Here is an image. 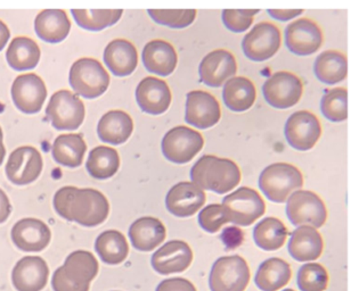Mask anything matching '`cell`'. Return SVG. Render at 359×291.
<instances>
[{"label":"cell","mask_w":359,"mask_h":291,"mask_svg":"<svg viewBox=\"0 0 359 291\" xmlns=\"http://www.w3.org/2000/svg\"><path fill=\"white\" fill-rule=\"evenodd\" d=\"M53 204L58 215L86 227L102 225L110 213L107 198L93 188L63 187L56 191Z\"/></svg>","instance_id":"6da1fadb"},{"label":"cell","mask_w":359,"mask_h":291,"mask_svg":"<svg viewBox=\"0 0 359 291\" xmlns=\"http://www.w3.org/2000/svg\"><path fill=\"white\" fill-rule=\"evenodd\" d=\"M191 179L202 190L226 194L238 187L241 181V170L238 164L229 158L204 155L193 165Z\"/></svg>","instance_id":"7a4b0ae2"},{"label":"cell","mask_w":359,"mask_h":291,"mask_svg":"<svg viewBox=\"0 0 359 291\" xmlns=\"http://www.w3.org/2000/svg\"><path fill=\"white\" fill-rule=\"evenodd\" d=\"M100 271L97 260L87 250H76L58 267L52 278L54 291H89Z\"/></svg>","instance_id":"3957f363"},{"label":"cell","mask_w":359,"mask_h":291,"mask_svg":"<svg viewBox=\"0 0 359 291\" xmlns=\"http://www.w3.org/2000/svg\"><path fill=\"white\" fill-rule=\"evenodd\" d=\"M302 173L291 164H271L259 176V188L274 203H284L293 191L302 188Z\"/></svg>","instance_id":"277c9868"},{"label":"cell","mask_w":359,"mask_h":291,"mask_svg":"<svg viewBox=\"0 0 359 291\" xmlns=\"http://www.w3.org/2000/svg\"><path fill=\"white\" fill-rule=\"evenodd\" d=\"M69 82L76 94L87 99H94L107 90L110 76L97 59L80 58L71 66Z\"/></svg>","instance_id":"5b68a950"},{"label":"cell","mask_w":359,"mask_h":291,"mask_svg":"<svg viewBox=\"0 0 359 291\" xmlns=\"http://www.w3.org/2000/svg\"><path fill=\"white\" fill-rule=\"evenodd\" d=\"M222 212L227 222L241 227H249L266 212V204L258 191L248 187L227 194L222 199Z\"/></svg>","instance_id":"8992f818"},{"label":"cell","mask_w":359,"mask_h":291,"mask_svg":"<svg viewBox=\"0 0 359 291\" xmlns=\"http://www.w3.org/2000/svg\"><path fill=\"white\" fill-rule=\"evenodd\" d=\"M250 278L249 265L243 257L224 256L213 263L209 285L211 291H245Z\"/></svg>","instance_id":"52a82bcc"},{"label":"cell","mask_w":359,"mask_h":291,"mask_svg":"<svg viewBox=\"0 0 359 291\" xmlns=\"http://www.w3.org/2000/svg\"><path fill=\"white\" fill-rule=\"evenodd\" d=\"M286 215L295 227H323L327 218L325 204L313 191H294L286 200Z\"/></svg>","instance_id":"ba28073f"},{"label":"cell","mask_w":359,"mask_h":291,"mask_svg":"<svg viewBox=\"0 0 359 291\" xmlns=\"http://www.w3.org/2000/svg\"><path fill=\"white\" fill-rule=\"evenodd\" d=\"M46 115L57 130H76L85 120V105L74 92L60 90L49 99Z\"/></svg>","instance_id":"9c48e42d"},{"label":"cell","mask_w":359,"mask_h":291,"mask_svg":"<svg viewBox=\"0 0 359 291\" xmlns=\"http://www.w3.org/2000/svg\"><path fill=\"white\" fill-rule=\"evenodd\" d=\"M204 139L202 134L191 127L178 125L168 131L162 139V152L168 161L186 164L201 152Z\"/></svg>","instance_id":"30bf717a"},{"label":"cell","mask_w":359,"mask_h":291,"mask_svg":"<svg viewBox=\"0 0 359 291\" xmlns=\"http://www.w3.org/2000/svg\"><path fill=\"white\" fill-rule=\"evenodd\" d=\"M304 92V85L291 72L280 71L269 76L262 85V94L271 106L278 109L290 108L299 103Z\"/></svg>","instance_id":"8fae6325"},{"label":"cell","mask_w":359,"mask_h":291,"mask_svg":"<svg viewBox=\"0 0 359 291\" xmlns=\"http://www.w3.org/2000/svg\"><path fill=\"white\" fill-rule=\"evenodd\" d=\"M280 31L271 22H260L242 40V48L249 59L267 61L280 49Z\"/></svg>","instance_id":"7c38bea8"},{"label":"cell","mask_w":359,"mask_h":291,"mask_svg":"<svg viewBox=\"0 0 359 291\" xmlns=\"http://www.w3.org/2000/svg\"><path fill=\"white\" fill-rule=\"evenodd\" d=\"M43 167L39 150L32 146H22L10 155L5 172L14 185H25L36 181L43 172Z\"/></svg>","instance_id":"4fadbf2b"},{"label":"cell","mask_w":359,"mask_h":291,"mask_svg":"<svg viewBox=\"0 0 359 291\" xmlns=\"http://www.w3.org/2000/svg\"><path fill=\"white\" fill-rule=\"evenodd\" d=\"M284 134L290 146L304 152L316 145L322 134V127L315 114L308 111H298L287 118Z\"/></svg>","instance_id":"5bb4252c"},{"label":"cell","mask_w":359,"mask_h":291,"mask_svg":"<svg viewBox=\"0 0 359 291\" xmlns=\"http://www.w3.org/2000/svg\"><path fill=\"white\" fill-rule=\"evenodd\" d=\"M12 98L21 112L27 114L40 112L47 98L46 85L34 73L21 74L13 82Z\"/></svg>","instance_id":"9a60e30c"},{"label":"cell","mask_w":359,"mask_h":291,"mask_svg":"<svg viewBox=\"0 0 359 291\" xmlns=\"http://www.w3.org/2000/svg\"><path fill=\"white\" fill-rule=\"evenodd\" d=\"M284 39L290 52L300 56H308L320 48L323 32L311 18H298L286 27Z\"/></svg>","instance_id":"2e32d148"},{"label":"cell","mask_w":359,"mask_h":291,"mask_svg":"<svg viewBox=\"0 0 359 291\" xmlns=\"http://www.w3.org/2000/svg\"><path fill=\"white\" fill-rule=\"evenodd\" d=\"M222 118V108L215 96L207 91L194 90L186 97L185 121L198 129H209Z\"/></svg>","instance_id":"e0dca14e"},{"label":"cell","mask_w":359,"mask_h":291,"mask_svg":"<svg viewBox=\"0 0 359 291\" xmlns=\"http://www.w3.org/2000/svg\"><path fill=\"white\" fill-rule=\"evenodd\" d=\"M238 72L234 55L226 49H216L204 56L200 66V79L204 85L218 88Z\"/></svg>","instance_id":"ac0fdd59"},{"label":"cell","mask_w":359,"mask_h":291,"mask_svg":"<svg viewBox=\"0 0 359 291\" xmlns=\"http://www.w3.org/2000/svg\"><path fill=\"white\" fill-rule=\"evenodd\" d=\"M193 262V252L183 240H171L153 254L151 264L162 276L184 272Z\"/></svg>","instance_id":"d6986e66"},{"label":"cell","mask_w":359,"mask_h":291,"mask_svg":"<svg viewBox=\"0 0 359 291\" xmlns=\"http://www.w3.org/2000/svg\"><path fill=\"white\" fill-rule=\"evenodd\" d=\"M207 200L205 192L193 182H180L168 191L165 207L177 218H189L201 209Z\"/></svg>","instance_id":"ffe728a7"},{"label":"cell","mask_w":359,"mask_h":291,"mask_svg":"<svg viewBox=\"0 0 359 291\" xmlns=\"http://www.w3.org/2000/svg\"><path fill=\"white\" fill-rule=\"evenodd\" d=\"M13 243L23 252L38 253L46 248L52 239L48 225L38 218H22L13 227Z\"/></svg>","instance_id":"44dd1931"},{"label":"cell","mask_w":359,"mask_h":291,"mask_svg":"<svg viewBox=\"0 0 359 291\" xmlns=\"http://www.w3.org/2000/svg\"><path fill=\"white\" fill-rule=\"evenodd\" d=\"M48 278V265L39 256H25L13 269V285L18 291H41Z\"/></svg>","instance_id":"7402d4cb"},{"label":"cell","mask_w":359,"mask_h":291,"mask_svg":"<svg viewBox=\"0 0 359 291\" xmlns=\"http://www.w3.org/2000/svg\"><path fill=\"white\" fill-rule=\"evenodd\" d=\"M171 91L167 82L147 76L138 83L136 99L143 112L152 115L165 113L171 104Z\"/></svg>","instance_id":"603a6c76"},{"label":"cell","mask_w":359,"mask_h":291,"mask_svg":"<svg viewBox=\"0 0 359 291\" xmlns=\"http://www.w3.org/2000/svg\"><path fill=\"white\" fill-rule=\"evenodd\" d=\"M167 230L158 218L144 216L129 227V238L134 248L140 252H151L165 241Z\"/></svg>","instance_id":"cb8c5ba5"},{"label":"cell","mask_w":359,"mask_h":291,"mask_svg":"<svg viewBox=\"0 0 359 291\" xmlns=\"http://www.w3.org/2000/svg\"><path fill=\"white\" fill-rule=\"evenodd\" d=\"M103 58L104 63L116 76H130L137 67V49L128 40H112L104 50Z\"/></svg>","instance_id":"d4e9b609"},{"label":"cell","mask_w":359,"mask_h":291,"mask_svg":"<svg viewBox=\"0 0 359 291\" xmlns=\"http://www.w3.org/2000/svg\"><path fill=\"white\" fill-rule=\"evenodd\" d=\"M142 58L149 72L162 76L174 72L178 62V55L174 45L161 39L147 43L144 47Z\"/></svg>","instance_id":"484cf974"},{"label":"cell","mask_w":359,"mask_h":291,"mask_svg":"<svg viewBox=\"0 0 359 291\" xmlns=\"http://www.w3.org/2000/svg\"><path fill=\"white\" fill-rule=\"evenodd\" d=\"M287 248L295 261L311 262L320 257L324 241L317 229L309 225H302L293 231Z\"/></svg>","instance_id":"4316f807"},{"label":"cell","mask_w":359,"mask_h":291,"mask_svg":"<svg viewBox=\"0 0 359 291\" xmlns=\"http://www.w3.org/2000/svg\"><path fill=\"white\" fill-rule=\"evenodd\" d=\"M34 30L46 43H61L70 34L71 22L63 9H45L34 20Z\"/></svg>","instance_id":"83f0119b"},{"label":"cell","mask_w":359,"mask_h":291,"mask_svg":"<svg viewBox=\"0 0 359 291\" xmlns=\"http://www.w3.org/2000/svg\"><path fill=\"white\" fill-rule=\"evenodd\" d=\"M134 131V122L128 113L114 109L105 113L98 122L97 134L104 143L121 145Z\"/></svg>","instance_id":"f1b7e54d"},{"label":"cell","mask_w":359,"mask_h":291,"mask_svg":"<svg viewBox=\"0 0 359 291\" xmlns=\"http://www.w3.org/2000/svg\"><path fill=\"white\" fill-rule=\"evenodd\" d=\"M291 276L290 264L282 258L273 257L260 264L255 282L260 290L277 291L289 283Z\"/></svg>","instance_id":"f546056e"},{"label":"cell","mask_w":359,"mask_h":291,"mask_svg":"<svg viewBox=\"0 0 359 291\" xmlns=\"http://www.w3.org/2000/svg\"><path fill=\"white\" fill-rule=\"evenodd\" d=\"M257 91L253 82L244 76H235L226 82L222 99L233 112H245L256 101Z\"/></svg>","instance_id":"4dcf8cb0"},{"label":"cell","mask_w":359,"mask_h":291,"mask_svg":"<svg viewBox=\"0 0 359 291\" xmlns=\"http://www.w3.org/2000/svg\"><path fill=\"white\" fill-rule=\"evenodd\" d=\"M87 145L83 134H61L53 143L52 155L55 162L63 166L78 167L83 164Z\"/></svg>","instance_id":"1f68e13d"},{"label":"cell","mask_w":359,"mask_h":291,"mask_svg":"<svg viewBox=\"0 0 359 291\" xmlns=\"http://www.w3.org/2000/svg\"><path fill=\"white\" fill-rule=\"evenodd\" d=\"M39 45L28 36H16L6 52L7 63L16 71L32 70L40 61Z\"/></svg>","instance_id":"d6a6232c"},{"label":"cell","mask_w":359,"mask_h":291,"mask_svg":"<svg viewBox=\"0 0 359 291\" xmlns=\"http://www.w3.org/2000/svg\"><path fill=\"white\" fill-rule=\"evenodd\" d=\"M317 79L326 85H335L347 78L348 62L346 55L338 50H326L318 55L313 64Z\"/></svg>","instance_id":"836d02e7"},{"label":"cell","mask_w":359,"mask_h":291,"mask_svg":"<svg viewBox=\"0 0 359 291\" xmlns=\"http://www.w3.org/2000/svg\"><path fill=\"white\" fill-rule=\"evenodd\" d=\"M95 250L104 263L118 265L128 257V241L120 231H104L95 241Z\"/></svg>","instance_id":"e575fe53"},{"label":"cell","mask_w":359,"mask_h":291,"mask_svg":"<svg viewBox=\"0 0 359 291\" xmlns=\"http://www.w3.org/2000/svg\"><path fill=\"white\" fill-rule=\"evenodd\" d=\"M289 236L287 227L283 222L276 218H266L253 230V239L259 248L274 252L282 248L285 243L286 238Z\"/></svg>","instance_id":"d590c367"},{"label":"cell","mask_w":359,"mask_h":291,"mask_svg":"<svg viewBox=\"0 0 359 291\" xmlns=\"http://www.w3.org/2000/svg\"><path fill=\"white\" fill-rule=\"evenodd\" d=\"M119 167V152L107 146H98L93 149L86 163L89 176L98 180L110 179L118 172Z\"/></svg>","instance_id":"8d00e7d4"},{"label":"cell","mask_w":359,"mask_h":291,"mask_svg":"<svg viewBox=\"0 0 359 291\" xmlns=\"http://www.w3.org/2000/svg\"><path fill=\"white\" fill-rule=\"evenodd\" d=\"M76 24L89 31H101L116 24L123 14V9H72Z\"/></svg>","instance_id":"74e56055"},{"label":"cell","mask_w":359,"mask_h":291,"mask_svg":"<svg viewBox=\"0 0 359 291\" xmlns=\"http://www.w3.org/2000/svg\"><path fill=\"white\" fill-rule=\"evenodd\" d=\"M323 115L332 122L346 121L348 118L347 89L333 88L325 90L320 100Z\"/></svg>","instance_id":"f35d334b"},{"label":"cell","mask_w":359,"mask_h":291,"mask_svg":"<svg viewBox=\"0 0 359 291\" xmlns=\"http://www.w3.org/2000/svg\"><path fill=\"white\" fill-rule=\"evenodd\" d=\"M297 282L302 291H325L329 285V274L320 264H304L299 270Z\"/></svg>","instance_id":"ab89813d"},{"label":"cell","mask_w":359,"mask_h":291,"mask_svg":"<svg viewBox=\"0 0 359 291\" xmlns=\"http://www.w3.org/2000/svg\"><path fill=\"white\" fill-rule=\"evenodd\" d=\"M149 15L158 24L174 29L189 27L196 17V9H149Z\"/></svg>","instance_id":"60d3db41"},{"label":"cell","mask_w":359,"mask_h":291,"mask_svg":"<svg viewBox=\"0 0 359 291\" xmlns=\"http://www.w3.org/2000/svg\"><path fill=\"white\" fill-rule=\"evenodd\" d=\"M260 9H224L222 22L229 30L240 34L247 31L253 22V16L258 14Z\"/></svg>","instance_id":"b9f144b4"},{"label":"cell","mask_w":359,"mask_h":291,"mask_svg":"<svg viewBox=\"0 0 359 291\" xmlns=\"http://www.w3.org/2000/svg\"><path fill=\"white\" fill-rule=\"evenodd\" d=\"M198 223L203 230L209 234H216L222 229V225L227 223L222 205L211 204L202 209L198 214Z\"/></svg>","instance_id":"7bdbcfd3"},{"label":"cell","mask_w":359,"mask_h":291,"mask_svg":"<svg viewBox=\"0 0 359 291\" xmlns=\"http://www.w3.org/2000/svg\"><path fill=\"white\" fill-rule=\"evenodd\" d=\"M156 291H198L195 285L184 278H172L158 283Z\"/></svg>","instance_id":"ee69618b"},{"label":"cell","mask_w":359,"mask_h":291,"mask_svg":"<svg viewBox=\"0 0 359 291\" xmlns=\"http://www.w3.org/2000/svg\"><path fill=\"white\" fill-rule=\"evenodd\" d=\"M222 239L229 248H235L241 245L243 240V232L236 227H227L222 234Z\"/></svg>","instance_id":"f6af8a7d"},{"label":"cell","mask_w":359,"mask_h":291,"mask_svg":"<svg viewBox=\"0 0 359 291\" xmlns=\"http://www.w3.org/2000/svg\"><path fill=\"white\" fill-rule=\"evenodd\" d=\"M267 13L271 17L280 21H289L291 18L302 15L304 9H267Z\"/></svg>","instance_id":"bcb514c9"},{"label":"cell","mask_w":359,"mask_h":291,"mask_svg":"<svg viewBox=\"0 0 359 291\" xmlns=\"http://www.w3.org/2000/svg\"><path fill=\"white\" fill-rule=\"evenodd\" d=\"M12 213V205H11L10 198L7 197L5 191L0 189V223H4L7 218H10Z\"/></svg>","instance_id":"7dc6e473"},{"label":"cell","mask_w":359,"mask_h":291,"mask_svg":"<svg viewBox=\"0 0 359 291\" xmlns=\"http://www.w3.org/2000/svg\"><path fill=\"white\" fill-rule=\"evenodd\" d=\"M11 31L5 23L0 20V52L3 50L4 47L7 45L10 40Z\"/></svg>","instance_id":"c3c4849f"},{"label":"cell","mask_w":359,"mask_h":291,"mask_svg":"<svg viewBox=\"0 0 359 291\" xmlns=\"http://www.w3.org/2000/svg\"><path fill=\"white\" fill-rule=\"evenodd\" d=\"M5 156H6V148L4 146V134L1 127H0V165L3 164Z\"/></svg>","instance_id":"681fc988"},{"label":"cell","mask_w":359,"mask_h":291,"mask_svg":"<svg viewBox=\"0 0 359 291\" xmlns=\"http://www.w3.org/2000/svg\"><path fill=\"white\" fill-rule=\"evenodd\" d=\"M283 291H295V290H293V289H284Z\"/></svg>","instance_id":"f907efd6"}]
</instances>
